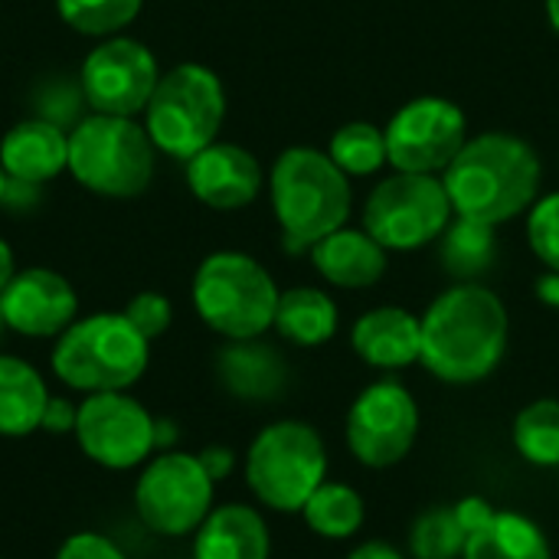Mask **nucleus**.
<instances>
[{
    "label": "nucleus",
    "mask_w": 559,
    "mask_h": 559,
    "mask_svg": "<svg viewBox=\"0 0 559 559\" xmlns=\"http://www.w3.org/2000/svg\"><path fill=\"white\" fill-rule=\"evenodd\" d=\"M508 350V308L481 282H459L423 314L419 364L442 383L472 386L498 370Z\"/></svg>",
    "instance_id": "f257e3e1"
},
{
    "label": "nucleus",
    "mask_w": 559,
    "mask_h": 559,
    "mask_svg": "<svg viewBox=\"0 0 559 559\" xmlns=\"http://www.w3.org/2000/svg\"><path fill=\"white\" fill-rule=\"evenodd\" d=\"M442 183L455 216L501 226L537 203L540 157L518 134L485 131L465 141Z\"/></svg>",
    "instance_id": "f03ea898"
},
{
    "label": "nucleus",
    "mask_w": 559,
    "mask_h": 559,
    "mask_svg": "<svg viewBox=\"0 0 559 559\" xmlns=\"http://www.w3.org/2000/svg\"><path fill=\"white\" fill-rule=\"evenodd\" d=\"M350 177L318 147H288L272 167V210L288 252H311L347 226Z\"/></svg>",
    "instance_id": "7ed1b4c3"
},
{
    "label": "nucleus",
    "mask_w": 559,
    "mask_h": 559,
    "mask_svg": "<svg viewBox=\"0 0 559 559\" xmlns=\"http://www.w3.org/2000/svg\"><path fill=\"white\" fill-rule=\"evenodd\" d=\"M151 360V341L121 311L75 318L52 347V373L75 393L131 390Z\"/></svg>",
    "instance_id": "20e7f679"
},
{
    "label": "nucleus",
    "mask_w": 559,
    "mask_h": 559,
    "mask_svg": "<svg viewBox=\"0 0 559 559\" xmlns=\"http://www.w3.org/2000/svg\"><path fill=\"white\" fill-rule=\"evenodd\" d=\"M278 295L269 269L233 249L206 255L193 275V308L226 341L262 337L275 324Z\"/></svg>",
    "instance_id": "39448f33"
},
{
    "label": "nucleus",
    "mask_w": 559,
    "mask_h": 559,
    "mask_svg": "<svg viewBox=\"0 0 559 559\" xmlns=\"http://www.w3.org/2000/svg\"><path fill=\"white\" fill-rule=\"evenodd\" d=\"M154 154L144 124L124 115L92 111L69 134V174L108 200L141 197L154 180Z\"/></svg>",
    "instance_id": "423d86ee"
},
{
    "label": "nucleus",
    "mask_w": 559,
    "mask_h": 559,
    "mask_svg": "<svg viewBox=\"0 0 559 559\" xmlns=\"http://www.w3.org/2000/svg\"><path fill=\"white\" fill-rule=\"evenodd\" d=\"M328 481V449L314 426L278 419L246 452V485L255 501L278 514H301L305 501Z\"/></svg>",
    "instance_id": "0eeeda50"
},
{
    "label": "nucleus",
    "mask_w": 559,
    "mask_h": 559,
    "mask_svg": "<svg viewBox=\"0 0 559 559\" xmlns=\"http://www.w3.org/2000/svg\"><path fill=\"white\" fill-rule=\"evenodd\" d=\"M223 118L226 92L219 75L200 62H180L160 75L144 108V131L160 154L190 160L216 141Z\"/></svg>",
    "instance_id": "6e6552de"
},
{
    "label": "nucleus",
    "mask_w": 559,
    "mask_h": 559,
    "mask_svg": "<svg viewBox=\"0 0 559 559\" xmlns=\"http://www.w3.org/2000/svg\"><path fill=\"white\" fill-rule=\"evenodd\" d=\"M216 481L190 452H157L141 465L134 485L138 521L157 537H187L213 511Z\"/></svg>",
    "instance_id": "1a4fd4ad"
},
{
    "label": "nucleus",
    "mask_w": 559,
    "mask_h": 559,
    "mask_svg": "<svg viewBox=\"0 0 559 559\" xmlns=\"http://www.w3.org/2000/svg\"><path fill=\"white\" fill-rule=\"evenodd\" d=\"M445 183L432 174H393L373 187L364 206V229L390 252L429 246L452 223Z\"/></svg>",
    "instance_id": "9d476101"
},
{
    "label": "nucleus",
    "mask_w": 559,
    "mask_h": 559,
    "mask_svg": "<svg viewBox=\"0 0 559 559\" xmlns=\"http://www.w3.org/2000/svg\"><path fill=\"white\" fill-rule=\"evenodd\" d=\"M72 436L82 455L108 472L141 468L157 452V419L128 390L85 396Z\"/></svg>",
    "instance_id": "9b49d317"
},
{
    "label": "nucleus",
    "mask_w": 559,
    "mask_h": 559,
    "mask_svg": "<svg viewBox=\"0 0 559 559\" xmlns=\"http://www.w3.org/2000/svg\"><path fill=\"white\" fill-rule=\"evenodd\" d=\"M386 134V157L400 174H445L468 141V121L449 98L426 95L403 105Z\"/></svg>",
    "instance_id": "f8f14e48"
},
{
    "label": "nucleus",
    "mask_w": 559,
    "mask_h": 559,
    "mask_svg": "<svg viewBox=\"0 0 559 559\" xmlns=\"http://www.w3.org/2000/svg\"><path fill=\"white\" fill-rule=\"evenodd\" d=\"M419 436V406L396 380L370 383L347 413V449L367 468L400 465Z\"/></svg>",
    "instance_id": "ddd939ff"
},
{
    "label": "nucleus",
    "mask_w": 559,
    "mask_h": 559,
    "mask_svg": "<svg viewBox=\"0 0 559 559\" xmlns=\"http://www.w3.org/2000/svg\"><path fill=\"white\" fill-rule=\"evenodd\" d=\"M82 95L92 111L98 115H144L157 82L160 69L154 52L131 36H105L82 62L79 72Z\"/></svg>",
    "instance_id": "4468645a"
},
{
    "label": "nucleus",
    "mask_w": 559,
    "mask_h": 559,
    "mask_svg": "<svg viewBox=\"0 0 559 559\" xmlns=\"http://www.w3.org/2000/svg\"><path fill=\"white\" fill-rule=\"evenodd\" d=\"M0 314L7 331L23 337H59L79 314V295L72 282L52 269H23L0 295Z\"/></svg>",
    "instance_id": "2eb2a0df"
},
{
    "label": "nucleus",
    "mask_w": 559,
    "mask_h": 559,
    "mask_svg": "<svg viewBox=\"0 0 559 559\" xmlns=\"http://www.w3.org/2000/svg\"><path fill=\"white\" fill-rule=\"evenodd\" d=\"M183 164L193 197L210 210H242L262 190V164L239 144L213 141Z\"/></svg>",
    "instance_id": "dca6fc26"
},
{
    "label": "nucleus",
    "mask_w": 559,
    "mask_h": 559,
    "mask_svg": "<svg viewBox=\"0 0 559 559\" xmlns=\"http://www.w3.org/2000/svg\"><path fill=\"white\" fill-rule=\"evenodd\" d=\"M0 167L13 183H49L69 170V134L43 118L20 121L0 141Z\"/></svg>",
    "instance_id": "f3484780"
},
{
    "label": "nucleus",
    "mask_w": 559,
    "mask_h": 559,
    "mask_svg": "<svg viewBox=\"0 0 559 559\" xmlns=\"http://www.w3.org/2000/svg\"><path fill=\"white\" fill-rule=\"evenodd\" d=\"M357 357L377 370H403L423 357V318L403 308H373L367 311L350 334Z\"/></svg>",
    "instance_id": "a211bd4d"
},
{
    "label": "nucleus",
    "mask_w": 559,
    "mask_h": 559,
    "mask_svg": "<svg viewBox=\"0 0 559 559\" xmlns=\"http://www.w3.org/2000/svg\"><path fill=\"white\" fill-rule=\"evenodd\" d=\"M265 518L249 504H219L193 534V559H269Z\"/></svg>",
    "instance_id": "6ab92c4d"
},
{
    "label": "nucleus",
    "mask_w": 559,
    "mask_h": 559,
    "mask_svg": "<svg viewBox=\"0 0 559 559\" xmlns=\"http://www.w3.org/2000/svg\"><path fill=\"white\" fill-rule=\"evenodd\" d=\"M311 262L337 288H370L386 272V249L367 229L341 226L311 249Z\"/></svg>",
    "instance_id": "aec40b11"
},
{
    "label": "nucleus",
    "mask_w": 559,
    "mask_h": 559,
    "mask_svg": "<svg viewBox=\"0 0 559 559\" xmlns=\"http://www.w3.org/2000/svg\"><path fill=\"white\" fill-rule=\"evenodd\" d=\"M219 380L239 400H275L288 383V367L262 337L229 341L219 354Z\"/></svg>",
    "instance_id": "412c9836"
},
{
    "label": "nucleus",
    "mask_w": 559,
    "mask_h": 559,
    "mask_svg": "<svg viewBox=\"0 0 559 559\" xmlns=\"http://www.w3.org/2000/svg\"><path fill=\"white\" fill-rule=\"evenodd\" d=\"M49 396L52 393L43 373L29 360L0 354V436L3 439H26L39 432Z\"/></svg>",
    "instance_id": "4be33fe9"
},
{
    "label": "nucleus",
    "mask_w": 559,
    "mask_h": 559,
    "mask_svg": "<svg viewBox=\"0 0 559 559\" xmlns=\"http://www.w3.org/2000/svg\"><path fill=\"white\" fill-rule=\"evenodd\" d=\"M462 559H554L547 534L518 511H495V518L468 534Z\"/></svg>",
    "instance_id": "5701e85b"
},
{
    "label": "nucleus",
    "mask_w": 559,
    "mask_h": 559,
    "mask_svg": "<svg viewBox=\"0 0 559 559\" xmlns=\"http://www.w3.org/2000/svg\"><path fill=\"white\" fill-rule=\"evenodd\" d=\"M272 328L298 347H321L337 334V305L321 288H288L278 295Z\"/></svg>",
    "instance_id": "b1692460"
},
{
    "label": "nucleus",
    "mask_w": 559,
    "mask_h": 559,
    "mask_svg": "<svg viewBox=\"0 0 559 559\" xmlns=\"http://www.w3.org/2000/svg\"><path fill=\"white\" fill-rule=\"evenodd\" d=\"M498 226L465 219L459 216L455 223L445 226L442 233V265L449 275L462 282H478L498 259Z\"/></svg>",
    "instance_id": "393cba45"
},
{
    "label": "nucleus",
    "mask_w": 559,
    "mask_h": 559,
    "mask_svg": "<svg viewBox=\"0 0 559 559\" xmlns=\"http://www.w3.org/2000/svg\"><path fill=\"white\" fill-rule=\"evenodd\" d=\"M301 518H305L311 534H318L324 540H347L364 527L367 508H364V498L350 485L324 481L305 501Z\"/></svg>",
    "instance_id": "a878e982"
},
{
    "label": "nucleus",
    "mask_w": 559,
    "mask_h": 559,
    "mask_svg": "<svg viewBox=\"0 0 559 559\" xmlns=\"http://www.w3.org/2000/svg\"><path fill=\"white\" fill-rule=\"evenodd\" d=\"M514 449L534 468L559 465V400H534L514 419Z\"/></svg>",
    "instance_id": "bb28decb"
},
{
    "label": "nucleus",
    "mask_w": 559,
    "mask_h": 559,
    "mask_svg": "<svg viewBox=\"0 0 559 559\" xmlns=\"http://www.w3.org/2000/svg\"><path fill=\"white\" fill-rule=\"evenodd\" d=\"M328 154L347 177H370L383 164H390L386 134H383V128H377L370 121H350V124L337 128Z\"/></svg>",
    "instance_id": "cd10ccee"
},
{
    "label": "nucleus",
    "mask_w": 559,
    "mask_h": 559,
    "mask_svg": "<svg viewBox=\"0 0 559 559\" xmlns=\"http://www.w3.org/2000/svg\"><path fill=\"white\" fill-rule=\"evenodd\" d=\"M59 16L82 36H118L138 13L141 0H56Z\"/></svg>",
    "instance_id": "c85d7f7f"
},
{
    "label": "nucleus",
    "mask_w": 559,
    "mask_h": 559,
    "mask_svg": "<svg viewBox=\"0 0 559 559\" xmlns=\"http://www.w3.org/2000/svg\"><path fill=\"white\" fill-rule=\"evenodd\" d=\"M468 534L462 531L455 508H432L416 518L409 534L413 559H462Z\"/></svg>",
    "instance_id": "c756f323"
},
{
    "label": "nucleus",
    "mask_w": 559,
    "mask_h": 559,
    "mask_svg": "<svg viewBox=\"0 0 559 559\" xmlns=\"http://www.w3.org/2000/svg\"><path fill=\"white\" fill-rule=\"evenodd\" d=\"M527 239L534 255L550 272H559V193H550L534 203L527 219Z\"/></svg>",
    "instance_id": "7c9ffc66"
},
{
    "label": "nucleus",
    "mask_w": 559,
    "mask_h": 559,
    "mask_svg": "<svg viewBox=\"0 0 559 559\" xmlns=\"http://www.w3.org/2000/svg\"><path fill=\"white\" fill-rule=\"evenodd\" d=\"M121 314H124V318L138 328V334L147 337V341H157L160 334H167V328H170V321H174V308H170V301H167L160 292H141V295H134Z\"/></svg>",
    "instance_id": "2f4dec72"
},
{
    "label": "nucleus",
    "mask_w": 559,
    "mask_h": 559,
    "mask_svg": "<svg viewBox=\"0 0 559 559\" xmlns=\"http://www.w3.org/2000/svg\"><path fill=\"white\" fill-rule=\"evenodd\" d=\"M56 559H128L124 550L105 537V534H95V531H79L72 537L62 540V547L56 550Z\"/></svg>",
    "instance_id": "473e14b6"
},
{
    "label": "nucleus",
    "mask_w": 559,
    "mask_h": 559,
    "mask_svg": "<svg viewBox=\"0 0 559 559\" xmlns=\"http://www.w3.org/2000/svg\"><path fill=\"white\" fill-rule=\"evenodd\" d=\"M75 419H79V403H72L66 396H49L39 429L49 436H69V432H75Z\"/></svg>",
    "instance_id": "72a5a7b5"
},
{
    "label": "nucleus",
    "mask_w": 559,
    "mask_h": 559,
    "mask_svg": "<svg viewBox=\"0 0 559 559\" xmlns=\"http://www.w3.org/2000/svg\"><path fill=\"white\" fill-rule=\"evenodd\" d=\"M455 518H459V524H462L465 534H475V531H481L495 518V508L485 498H475L472 495V498H462L455 504Z\"/></svg>",
    "instance_id": "f704fd0d"
},
{
    "label": "nucleus",
    "mask_w": 559,
    "mask_h": 559,
    "mask_svg": "<svg viewBox=\"0 0 559 559\" xmlns=\"http://www.w3.org/2000/svg\"><path fill=\"white\" fill-rule=\"evenodd\" d=\"M200 465L206 468V475L219 485V481H226L229 475H233V468H236V455H233V449H226V445H206L200 455Z\"/></svg>",
    "instance_id": "c9c22d12"
},
{
    "label": "nucleus",
    "mask_w": 559,
    "mask_h": 559,
    "mask_svg": "<svg viewBox=\"0 0 559 559\" xmlns=\"http://www.w3.org/2000/svg\"><path fill=\"white\" fill-rule=\"evenodd\" d=\"M347 559H403V554L390 544H380V540H370V544H360L357 550H350Z\"/></svg>",
    "instance_id": "e433bc0d"
},
{
    "label": "nucleus",
    "mask_w": 559,
    "mask_h": 559,
    "mask_svg": "<svg viewBox=\"0 0 559 559\" xmlns=\"http://www.w3.org/2000/svg\"><path fill=\"white\" fill-rule=\"evenodd\" d=\"M537 298L550 308H559V272H547L537 278Z\"/></svg>",
    "instance_id": "4c0bfd02"
},
{
    "label": "nucleus",
    "mask_w": 559,
    "mask_h": 559,
    "mask_svg": "<svg viewBox=\"0 0 559 559\" xmlns=\"http://www.w3.org/2000/svg\"><path fill=\"white\" fill-rule=\"evenodd\" d=\"M13 275H16V259H13V249L0 239V295H3V288L13 282Z\"/></svg>",
    "instance_id": "58836bf2"
},
{
    "label": "nucleus",
    "mask_w": 559,
    "mask_h": 559,
    "mask_svg": "<svg viewBox=\"0 0 559 559\" xmlns=\"http://www.w3.org/2000/svg\"><path fill=\"white\" fill-rule=\"evenodd\" d=\"M547 20H550V26L559 33V0H547Z\"/></svg>",
    "instance_id": "ea45409f"
},
{
    "label": "nucleus",
    "mask_w": 559,
    "mask_h": 559,
    "mask_svg": "<svg viewBox=\"0 0 559 559\" xmlns=\"http://www.w3.org/2000/svg\"><path fill=\"white\" fill-rule=\"evenodd\" d=\"M7 187H10V180H7V174H3V167H0V206H3V200H7Z\"/></svg>",
    "instance_id": "a19ab883"
},
{
    "label": "nucleus",
    "mask_w": 559,
    "mask_h": 559,
    "mask_svg": "<svg viewBox=\"0 0 559 559\" xmlns=\"http://www.w3.org/2000/svg\"><path fill=\"white\" fill-rule=\"evenodd\" d=\"M3 331H7V324H3V314H0V337H3Z\"/></svg>",
    "instance_id": "79ce46f5"
},
{
    "label": "nucleus",
    "mask_w": 559,
    "mask_h": 559,
    "mask_svg": "<svg viewBox=\"0 0 559 559\" xmlns=\"http://www.w3.org/2000/svg\"><path fill=\"white\" fill-rule=\"evenodd\" d=\"M0 559H3V557H0Z\"/></svg>",
    "instance_id": "37998d69"
}]
</instances>
